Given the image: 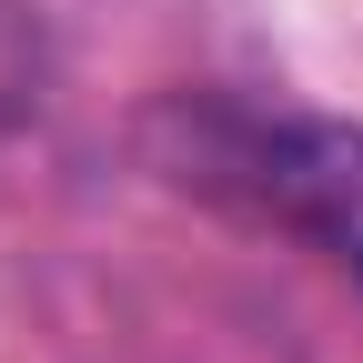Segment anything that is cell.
I'll use <instances>...</instances> for the list:
<instances>
[{
  "mask_svg": "<svg viewBox=\"0 0 363 363\" xmlns=\"http://www.w3.org/2000/svg\"><path fill=\"white\" fill-rule=\"evenodd\" d=\"M51 91V30H40V0H0V142L40 111Z\"/></svg>",
  "mask_w": 363,
  "mask_h": 363,
  "instance_id": "cell-2",
  "label": "cell"
},
{
  "mask_svg": "<svg viewBox=\"0 0 363 363\" xmlns=\"http://www.w3.org/2000/svg\"><path fill=\"white\" fill-rule=\"evenodd\" d=\"M152 162L222 212L262 222L303 252H323L343 283H363V121L233 101V91H182L142 121Z\"/></svg>",
  "mask_w": 363,
  "mask_h": 363,
  "instance_id": "cell-1",
  "label": "cell"
}]
</instances>
